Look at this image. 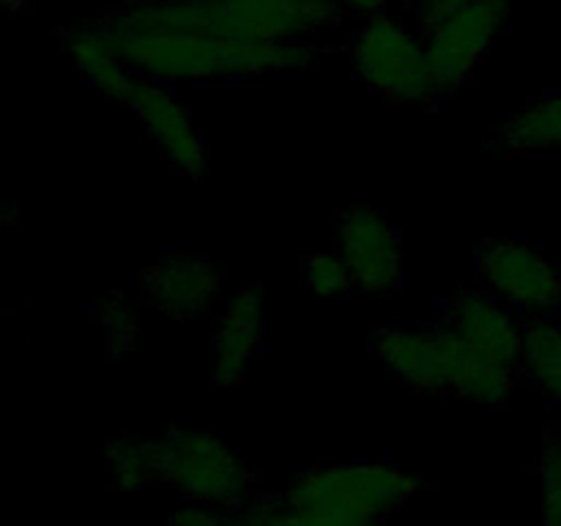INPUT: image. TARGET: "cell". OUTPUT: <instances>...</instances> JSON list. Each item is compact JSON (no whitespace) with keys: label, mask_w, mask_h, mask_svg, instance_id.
I'll use <instances>...</instances> for the list:
<instances>
[{"label":"cell","mask_w":561,"mask_h":526,"mask_svg":"<svg viewBox=\"0 0 561 526\" xmlns=\"http://www.w3.org/2000/svg\"><path fill=\"white\" fill-rule=\"evenodd\" d=\"M102 22L126 66L164 85L250 80L312 66V49L301 42H230L214 36L203 22L201 3L135 0Z\"/></svg>","instance_id":"obj_1"},{"label":"cell","mask_w":561,"mask_h":526,"mask_svg":"<svg viewBox=\"0 0 561 526\" xmlns=\"http://www.w3.org/2000/svg\"><path fill=\"white\" fill-rule=\"evenodd\" d=\"M373 354L398 378L422 392L455 395L480 405H504L518 370L471 348L453 327H381Z\"/></svg>","instance_id":"obj_2"},{"label":"cell","mask_w":561,"mask_h":526,"mask_svg":"<svg viewBox=\"0 0 561 526\" xmlns=\"http://www.w3.org/2000/svg\"><path fill=\"white\" fill-rule=\"evenodd\" d=\"M420 491V480L394 464L318 466L296 477L279 499L288 507L332 518L381 521Z\"/></svg>","instance_id":"obj_3"},{"label":"cell","mask_w":561,"mask_h":526,"mask_svg":"<svg viewBox=\"0 0 561 526\" xmlns=\"http://www.w3.org/2000/svg\"><path fill=\"white\" fill-rule=\"evenodd\" d=\"M354 66L370 91L394 104H427L438 96L425 38L403 22L376 14L362 25L354 42Z\"/></svg>","instance_id":"obj_4"},{"label":"cell","mask_w":561,"mask_h":526,"mask_svg":"<svg viewBox=\"0 0 561 526\" xmlns=\"http://www.w3.org/2000/svg\"><path fill=\"white\" fill-rule=\"evenodd\" d=\"M157 469L186 499L211 507H244L252 491L250 466L208 433H164L157 438Z\"/></svg>","instance_id":"obj_5"},{"label":"cell","mask_w":561,"mask_h":526,"mask_svg":"<svg viewBox=\"0 0 561 526\" xmlns=\"http://www.w3.org/2000/svg\"><path fill=\"white\" fill-rule=\"evenodd\" d=\"M203 22L230 42H301L340 20L332 0H208Z\"/></svg>","instance_id":"obj_6"},{"label":"cell","mask_w":561,"mask_h":526,"mask_svg":"<svg viewBox=\"0 0 561 526\" xmlns=\"http://www.w3.org/2000/svg\"><path fill=\"white\" fill-rule=\"evenodd\" d=\"M510 0H463L436 25L425 27L438 93L458 91L469 82L491 44L507 27Z\"/></svg>","instance_id":"obj_7"},{"label":"cell","mask_w":561,"mask_h":526,"mask_svg":"<svg viewBox=\"0 0 561 526\" xmlns=\"http://www.w3.org/2000/svg\"><path fill=\"white\" fill-rule=\"evenodd\" d=\"M488 294L510 310L548 316L561 307V268L518 239H488L474 255Z\"/></svg>","instance_id":"obj_8"},{"label":"cell","mask_w":561,"mask_h":526,"mask_svg":"<svg viewBox=\"0 0 561 526\" xmlns=\"http://www.w3.org/2000/svg\"><path fill=\"white\" fill-rule=\"evenodd\" d=\"M334 244L348 263L356 288L376 299L394 296L403 285L400 233L376 208H351L340 214Z\"/></svg>","instance_id":"obj_9"},{"label":"cell","mask_w":561,"mask_h":526,"mask_svg":"<svg viewBox=\"0 0 561 526\" xmlns=\"http://www.w3.org/2000/svg\"><path fill=\"white\" fill-rule=\"evenodd\" d=\"M126 107L135 110L146 135L151 137L153 146L159 148V153H162L179 173L190 175V179H203V175H206V142H203L192 115L186 113L184 104L175 99V93L168 91L164 82L140 77Z\"/></svg>","instance_id":"obj_10"},{"label":"cell","mask_w":561,"mask_h":526,"mask_svg":"<svg viewBox=\"0 0 561 526\" xmlns=\"http://www.w3.org/2000/svg\"><path fill=\"white\" fill-rule=\"evenodd\" d=\"M217 290L219 274L214 263L190 252H164L140 279L142 301L173 321H192L211 310Z\"/></svg>","instance_id":"obj_11"},{"label":"cell","mask_w":561,"mask_h":526,"mask_svg":"<svg viewBox=\"0 0 561 526\" xmlns=\"http://www.w3.org/2000/svg\"><path fill=\"white\" fill-rule=\"evenodd\" d=\"M447 327H453L480 354L520 370L524 327L496 296L480 294V290L455 294L447 305Z\"/></svg>","instance_id":"obj_12"},{"label":"cell","mask_w":561,"mask_h":526,"mask_svg":"<svg viewBox=\"0 0 561 526\" xmlns=\"http://www.w3.org/2000/svg\"><path fill=\"white\" fill-rule=\"evenodd\" d=\"M263 340V299L255 288L239 290L230 299L211 340V381L233 387L247 376Z\"/></svg>","instance_id":"obj_13"},{"label":"cell","mask_w":561,"mask_h":526,"mask_svg":"<svg viewBox=\"0 0 561 526\" xmlns=\"http://www.w3.org/2000/svg\"><path fill=\"white\" fill-rule=\"evenodd\" d=\"M66 49H69L71 60H75L77 71L102 93L104 99L115 104H129L131 93H135L140 75L126 66L118 49L110 42L104 22H77V25L64 31Z\"/></svg>","instance_id":"obj_14"},{"label":"cell","mask_w":561,"mask_h":526,"mask_svg":"<svg viewBox=\"0 0 561 526\" xmlns=\"http://www.w3.org/2000/svg\"><path fill=\"white\" fill-rule=\"evenodd\" d=\"M520 370L540 387L548 400L561 405V327L537 316L524 327V359Z\"/></svg>","instance_id":"obj_15"},{"label":"cell","mask_w":561,"mask_h":526,"mask_svg":"<svg viewBox=\"0 0 561 526\" xmlns=\"http://www.w3.org/2000/svg\"><path fill=\"white\" fill-rule=\"evenodd\" d=\"M502 142L513 151H542L561 146V93L535 99L510 115Z\"/></svg>","instance_id":"obj_16"},{"label":"cell","mask_w":561,"mask_h":526,"mask_svg":"<svg viewBox=\"0 0 561 526\" xmlns=\"http://www.w3.org/2000/svg\"><path fill=\"white\" fill-rule=\"evenodd\" d=\"M107 477L121 491H142L151 485L157 469V438L124 436L107 449Z\"/></svg>","instance_id":"obj_17"},{"label":"cell","mask_w":561,"mask_h":526,"mask_svg":"<svg viewBox=\"0 0 561 526\" xmlns=\"http://www.w3.org/2000/svg\"><path fill=\"white\" fill-rule=\"evenodd\" d=\"M239 526H381V521H356V518H332V515H312L288 507L279 496L257 499L239 507L236 515Z\"/></svg>","instance_id":"obj_18"},{"label":"cell","mask_w":561,"mask_h":526,"mask_svg":"<svg viewBox=\"0 0 561 526\" xmlns=\"http://www.w3.org/2000/svg\"><path fill=\"white\" fill-rule=\"evenodd\" d=\"M301 283L318 299H345L354 290H359L348 263L343 261L337 250L310 252L301 263Z\"/></svg>","instance_id":"obj_19"},{"label":"cell","mask_w":561,"mask_h":526,"mask_svg":"<svg viewBox=\"0 0 561 526\" xmlns=\"http://www.w3.org/2000/svg\"><path fill=\"white\" fill-rule=\"evenodd\" d=\"M96 323L107 338L113 354H126L135 348L137 334H140V307L135 299L124 294L104 296L96 305Z\"/></svg>","instance_id":"obj_20"},{"label":"cell","mask_w":561,"mask_h":526,"mask_svg":"<svg viewBox=\"0 0 561 526\" xmlns=\"http://www.w3.org/2000/svg\"><path fill=\"white\" fill-rule=\"evenodd\" d=\"M542 526H561V436L548 438L540 455Z\"/></svg>","instance_id":"obj_21"},{"label":"cell","mask_w":561,"mask_h":526,"mask_svg":"<svg viewBox=\"0 0 561 526\" xmlns=\"http://www.w3.org/2000/svg\"><path fill=\"white\" fill-rule=\"evenodd\" d=\"M164 526H239L236 515L222 513L211 504H197V507H184L175 515H170Z\"/></svg>","instance_id":"obj_22"},{"label":"cell","mask_w":561,"mask_h":526,"mask_svg":"<svg viewBox=\"0 0 561 526\" xmlns=\"http://www.w3.org/2000/svg\"><path fill=\"white\" fill-rule=\"evenodd\" d=\"M340 11H354V14H367V16H376L381 14L383 5L389 0H332Z\"/></svg>","instance_id":"obj_23"},{"label":"cell","mask_w":561,"mask_h":526,"mask_svg":"<svg viewBox=\"0 0 561 526\" xmlns=\"http://www.w3.org/2000/svg\"><path fill=\"white\" fill-rule=\"evenodd\" d=\"M3 5L11 14H22V11L31 9V0H3Z\"/></svg>","instance_id":"obj_24"},{"label":"cell","mask_w":561,"mask_h":526,"mask_svg":"<svg viewBox=\"0 0 561 526\" xmlns=\"http://www.w3.org/2000/svg\"><path fill=\"white\" fill-rule=\"evenodd\" d=\"M148 3H170V5H192V3H208V0H148Z\"/></svg>","instance_id":"obj_25"}]
</instances>
